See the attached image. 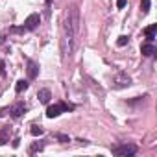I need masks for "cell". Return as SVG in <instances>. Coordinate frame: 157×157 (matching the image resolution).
I'll return each mask as SVG.
<instances>
[{
	"label": "cell",
	"instance_id": "cell-11",
	"mask_svg": "<svg viewBox=\"0 0 157 157\" xmlns=\"http://www.w3.org/2000/svg\"><path fill=\"white\" fill-rule=\"evenodd\" d=\"M43 148H44V144L43 142H33L32 146H30V155H33V153H37V151H43Z\"/></svg>",
	"mask_w": 157,
	"mask_h": 157
},
{
	"label": "cell",
	"instance_id": "cell-12",
	"mask_svg": "<svg viewBox=\"0 0 157 157\" xmlns=\"http://www.w3.org/2000/svg\"><path fill=\"white\" fill-rule=\"evenodd\" d=\"M26 89H28V82H26V80H19L17 85H15V91H17V93H22V91H26Z\"/></svg>",
	"mask_w": 157,
	"mask_h": 157
},
{
	"label": "cell",
	"instance_id": "cell-19",
	"mask_svg": "<svg viewBox=\"0 0 157 157\" xmlns=\"http://www.w3.org/2000/svg\"><path fill=\"white\" fill-rule=\"evenodd\" d=\"M19 144H21V139H19V137L13 139V148H19Z\"/></svg>",
	"mask_w": 157,
	"mask_h": 157
},
{
	"label": "cell",
	"instance_id": "cell-7",
	"mask_svg": "<svg viewBox=\"0 0 157 157\" xmlns=\"http://www.w3.org/2000/svg\"><path fill=\"white\" fill-rule=\"evenodd\" d=\"M155 32H157V24H150V26L144 30V35H146L148 43H153V39H155Z\"/></svg>",
	"mask_w": 157,
	"mask_h": 157
},
{
	"label": "cell",
	"instance_id": "cell-3",
	"mask_svg": "<svg viewBox=\"0 0 157 157\" xmlns=\"http://www.w3.org/2000/svg\"><path fill=\"white\" fill-rule=\"evenodd\" d=\"M113 153L115 155H124V157L135 155L137 153V146H133V144H118V146L113 148Z\"/></svg>",
	"mask_w": 157,
	"mask_h": 157
},
{
	"label": "cell",
	"instance_id": "cell-6",
	"mask_svg": "<svg viewBox=\"0 0 157 157\" xmlns=\"http://www.w3.org/2000/svg\"><path fill=\"white\" fill-rule=\"evenodd\" d=\"M24 111H26V105H24L22 102H19V104H15V105L11 107V117H13V118H19V117H22Z\"/></svg>",
	"mask_w": 157,
	"mask_h": 157
},
{
	"label": "cell",
	"instance_id": "cell-14",
	"mask_svg": "<svg viewBox=\"0 0 157 157\" xmlns=\"http://www.w3.org/2000/svg\"><path fill=\"white\" fill-rule=\"evenodd\" d=\"M140 10H142L144 15L150 11V0H140Z\"/></svg>",
	"mask_w": 157,
	"mask_h": 157
},
{
	"label": "cell",
	"instance_id": "cell-8",
	"mask_svg": "<svg viewBox=\"0 0 157 157\" xmlns=\"http://www.w3.org/2000/svg\"><path fill=\"white\" fill-rule=\"evenodd\" d=\"M37 98H39V102H41V104H48V102H50V98H52V93H50L48 89H41V91L37 93Z\"/></svg>",
	"mask_w": 157,
	"mask_h": 157
},
{
	"label": "cell",
	"instance_id": "cell-15",
	"mask_svg": "<svg viewBox=\"0 0 157 157\" xmlns=\"http://www.w3.org/2000/svg\"><path fill=\"white\" fill-rule=\"evenodd\" d=\"M128 41H129V37H128V35H120V37H118V41H117V44H118V46H126V44H128Z\"/></svg>",
	"mask_w": 157,
	"mask_h": 157
},
{
	"label": "cell",
	"instance_id": "cell-2",
	"mask_svg": "<svg viewBox=\"0 0 157 157\" xmlns=\"http://www.w3.org/2000/svg\"><path fill=\"white\" fill-rule=\"evenodd\" d=\"M129 85H131V78L126 72H117L113 76V87L115 89H126Z\"/></svg>",
	"mask_w": 157,
	"mask_h": 157
},
{
	"label": "cell",
	"instance_id": "cell-1",
	"mask_svg": "<svg viewBox=\"0 0 157 157\" xmlns=\"http://www.w3.org/2000/svg\"><path fill=\"white\" fill-rule=\"evenodd\" d=\"M72 109H74V105H72V104L59 102V104H56V105H50V107L46 109V117H48V118H56V117H59L63 111H72Z\"/></svg>",
	"mask_w": 157,
	"mask_h": 157
},
{
	"label": "cell",
	"instance_id": "cell-4",
	"mask_svg": "<svg viewBox=\"0 0 157 157\" xmlns=\"http://www.w3.org/2000/svg\"><path fill=\"white\" fill-rule=\"evenodd\" d=\"M39 22H41V17H39L37 13H32V15L24 21L22 28H24V30H35V28L39 26Z\"/></svg>",
	"mask_w": 157,
	"mask_h": 157
},
{
	"label": "cell",
	"instance_id": "cell-17",
	"mask_svg": "<svg viewBox=\"0 0 157 157\" xmlns=\"http://www.w3.org/2000/svg\"><path fill=\"white\" fill-rule=\"evenodd\" d=\"M0 76H6V65L2 59H0Z\"/></svg>",
	"mask_w": 157,
	"mask_h": 157
},
{
	"label": "cell",
	"instance_id": "cell-10",
	"mask_svg": "<svg viewBox=\"0 0 157 157\" xmlns=\"http://www.w3.org/2000/svg\"><path fill=\"white\" fill-rule=\"evenodd\" d=\"M10 142V128H2L0 129V146H4Z\"/></svg>",
	"mask_w": 157,
	"mask_h": 157
},
{
	"label": "cell",
	"instance_id": "cell-9",
	"mask_svg": "<svg viewBox=\"0 0 157 157\" xmlns=\"http://www.w3.org/2000/svg\"><path fill=\"white\" fill-rule=\"evenodd\" d=\"M140 52H142V56H153V54H155V46H153V43H146V44H142V46H140Z\"/></svg>",
	"mask_w": 157,
	"mask_h": 157
},
{
	"label": "cell",
	"instance_id": "cell-18",
	"mask_svg": "<svg viewBox=\"0 0 157 157\" xmlns=\"http://www.w3.org/2000/svg\"><path fill=\"white\" fill-rule=\"evenodd\" d=\"M57 139H59L61 142H68V140H70V139H68L67 135H57Z\"/></svg>",
	"mask_w": 157,
	"mask_h": 157
},
{
	"label": "cell",
	"instance_id": "cell-5",
	"mask_svg": "<svg viewBox=\"0 0 157 157\" xmlns=\"http://www.w3.org/2000/svg\"><path fill=\"white\" fill-rule=\"evenodd\" d=\"M39 74V65L35 61H28V78L30 80H35Z\"/></svg>",
	"mask_w": 157,
	"mask_h": 157
},
{
	"label": "cell",
	"instance_id": "cell-20",
	"mask_svg": "<svg viewBox=\"0 0 157 157\" xmlns=\"http://www.w3.org/2000/svg\"><path fill=\"white\" fill-rule=\"evenodd\" d=\"M46 2H48V4H50V2H52V0H46Z\"/></svg>",
	"mask_w": 157,
	"mask_h": 157
},
{
	"label": "cell",
	"instance_id": "cell-16",
	"mask_svg": "<svg viewBox=\"0 0 157 157\" xmlns=\"http://www.w3.org/2000/svg\"><path fill=\"white\" fill-rule=\"evenodd\" d=\"M126 4H128V0H117V8H118V10L126 8Z\"/></svg>",
	"mask_w": 157,
	"mask_h": 157
},
{
	"label": "cell",
	"instance_id": "cell-13",
	"mask_svg": "<svg viewBox=\"0 0 157 157\" xmlns=\"http://www.w3.org/2000/svg\"><path fill=\"white\" fill-rule=\"evenodd\" d=\"M30 131H32V135H33V137H39V135H43V133H44V129H43L41 126H32V129H30Z\"/></svg>",
	"mask_w": 157,
	"mask_h": 157
}]
</instances>
